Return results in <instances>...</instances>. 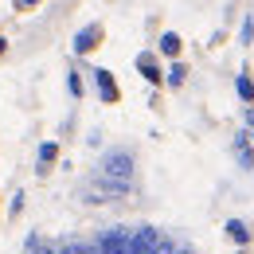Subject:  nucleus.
Returning a JSON list of instances; mask_svg holds the SVG:
<instances>
[{
    "instance_id": "obj_1",
    "label": "nucleus",
    "mask_w": 254,
    "mask_h": 254,
    "mask_svg": "<svg viewBox=\"0 0 254 254\" xmlns=\"http://www.w3.org/2000/svg\"><path fill=\"white\" fill-rule=\"evenodd\" d=\"M98 176L129 184V176H133V157H129L126 149H114V153H106V157H102V172H98Z\"/></svg>"
},
{
    "instance_id": "obj_2",
    "label": "nucleus",
    "mask_w": 254,
    "mask_h": 254,
    "mask_svg": "<svg viewBox=\"0 0 254 254\" xmlns=\"http://www.w3.org/2000/svg\"><path fill=\"white\" fill-rule=\"evenodd\" d=\"M160 231H153V227H141V231H133L129 235V254H157L160 251Z\"/></svg>"
},
{
    "instance_id": "obj_3",
    "label": "nucleus",
    "mask_w": 254,
    "mask_h": 254,
    "mask_svg": "<svg viewBox=\"0 0 254 254\" xmlns=\"http://www.w3.org/2000/svg\"><path fill=\"white\" fill-rule=\"evenodd\" d=\"M129 235L133 231H106L102 239H98V254H129Z\"/></svg>"
},
{
    "instance_id": "obj_4",
    "label": "nucleus",
    "mask_w": 254,
    "mask_h": 254,
    "mask_svg": "<svg viewBox=\"0 0 254 254\" xmlns=\"http://www.w3.org/2000/svg\"><path fill=\"white\" fill-rule=\"evenodd\" d=\"M102 35H106V28H102V24H86L82 32L74 35V55H90L98 43H102Z\"/></svg>"
},
{
    "instance_id": "obj_5",
    "label": "nucleus",
    "mask_w": 254,
    "mask_h": 254,
    "mask_svg": "<svg viewBox=\"0 0 254 254\" xmlns=\"http://www.w3.org/2000/svg\"><path fill=\"white\" fill-rule=\"evenodd\" d=\"M137 70H141V78H145V82H153V86H157L160 78H164V74H160V63H157V55H153V51H141V55H137Z\"/></svg>"
},
{
    "instance_id": "obj_6",
    "label": "nucleus",
    "mask_w": 254,
    "mask_h": 254,
    "mask_svg": "<svg viewBox=\"0 0 254 254\" xmlns=\"http://www.w3.org/2000/svg\"><path fill=\"white\" fill-rule=\"evenodd\" d=\"M94 82H98V94H102V102H118L122 98V90H118V82H114V74L110 70H94Z\"/></svg>"
},
{
    "instance_id": "obj_7",
    "label": "nucleus",
    "mask_w": 254,
    "mask_h": 254,
    "mask_svg": "<svg viewBox=\"0 0 254 254\" xmlns=\"http://www.w3.org/2000/svg\"><path fill=\"white\" fill-rule=\"evenodd\" d=\"M235 157L243 160L247 172H254V141H251V133H239V137H235Z\"/></svg>"
},
{
    "instance_id": "obj_8",
    "label": "nucleus",
    "mask_w": 254,
    "mask_h": 254,
    "mask_svg": "<svg viewBox=\"0 0 254 254\" xmlns=\"http://www.w3.org/2000/svg\"><path fill=\"white\" fill-rule=\"evenodd\" d=\"M227 239L239 243V247H247V243H251V227L243 219H227Z\"/></svg>"
},
{
    "instance_id": "obj_9",
    "label": "nucleus",
    "mask_w": 254,
    "mask_h": 254,
    "mask_svg": "<svg viewBox=\"0 0 254 254\" xmlns=\"http://www.w3.org/2000/svg\"><path fill=\"white\" fill-rule=\"evenodd\" d=\"M180 47H184V43H180V35H176V32H164V35H160V55L176 59V55H180Z\"/></svg>"
},
{
    "instance_id": "obj_10",
    "label": "nucleus",
    "mask_w": 254,
    "mask_h": 254,
    "mask_svg": "<svg viewBox=\"0 0 254 254\" xmlns=\"http://www.w3.org/2000/svg\"><path fill=\"white\" fill-rule=\"evenodd\" d=\"M55 160H59V145H55V141L39 145V172H43V168H51Z\"/></svg>"
},
{
    "instance_id": "obj_11",
    "label": "nucleus",
    "mask_w": 254,
    "mask_h": 254,
    "mask_svg": "<svg viewBox=\"0 0 254 254\" xmlns=\"http://www.w3.org/2000/svg\"><path fill=\"white\" fill-rule=\"evenodd\" d=\"M235 86H239L243 102H254V82H251V74H239V78H235Z\"/></svg>"
},
{
    "instance_id": "obj_12",
    "label": "nucleus",
    "mask_w": 254,
    "mask_h": 254,
    "mask_svg": "<svg viewBox=\"0 0 254 254\" xmlns=\"http://www.w3.org/2000/svg\"><path fill=\"white\" fill-rule=\"evenodd\" d=\"M184 78H188L184 63H172V66H168V86H184Z\"/></svg>"
},
{
    "instance_id": "obj_13",
    "label": "nucleus",
    "mask_w": 254,
    "mask_h": 254,
    "mask_svg": "<svg viewBox=\"0 0 254 254\" xmlns=\"http://www.w3.org/2000/svg\"><path fill=\"white\" fill-rule=\"evenodd\" d=\"M59 254H98V247H82V243H74V247H63Z\"/></svg>"
},
{
    "instance_id": "obj_14",
    "label": "nucleus",
    "mask_w": 254,
    "mask_h": 254,
    "mask_svg": "<svg viewBox=\"0 0 254 254\" xmlns=\"http://www.w3.org/2000/svg\"><path fill=\"white\" fill-rule=\"evenodd\" d=\"M66 86H70V94H74V98L82 94V78H78V74H70V78H66Z\"/></svg>"
},
{
    "instance_id": "obj_15",
    "label": "nucleus",
    "mask_w": 254,
    "mask_h": 254,
    "mask_svg": "<svg viewBox=\"0 0 254 254\" xmlns=\"http://www.w3.org/2000/svg\"><path fill=\"white\" fill-rule=\"evenodd\" d=\"M35 4H43V0H16V8H20V12H28V8H35Z\"/></svg>"
},
{
    "instance_id": "obj_16",
    "label": "nucleus",
    "mask_w": 254,
    "mask_h": 254,
    "mask_svg": "<svg viewBox=\"0 0 254 254\" xmlns=\"http://www.w3.org/2000/svg\"><path fill=\"white\" fill-rule=\"evenodd\" d=\"M4 51H8V39H4V35H0V55H4Z\"/></svg>"
},
{
    "instance_id": "obj_17",
    "label": "nucleus",
    "mask_w": 254,
    "mask_h": 254,
    "mask_svg": "<svg viewBox=\"0 0 254 254\" xmlns=\"http://www.w3.org/2000/svg\"><path fill=\"white\" fill-rule=\"evenodd\" d=\"M251 141H254V133H251Z\"/></svg>"
}]
</instances>
